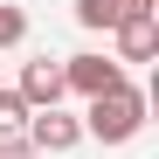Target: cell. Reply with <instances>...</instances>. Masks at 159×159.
<instances>
[{
    "mask_svg": "<svg viewBox=\"0 0 159 159\" xmlns=\"http://www.w3.org/2000/svg\"><path fill=\"white\" fill-rule=\"evenodd\" d=\"M76 125H83V139H97V145L139 139V131H145V90L125 83V90H111V97H90V111L76 118Z\"/></svg>",
    "mask_w": 159,
    "mask_h": 159,
    "instance_id": "1",
    "label": "cell"
},
{
    "mask_svg": "<svg viewBox=\"0 0 159 159\" xmlns=\"http://www.w3.org/2000/svg\"><path fill=\"white\" fill-rule=\"evenodd\" d=\"M62 83L83 97V104H90V97H111V90H125L131 76H125L111 56H69V62H62Z\"/></svg>",
    "mask_w": 159,
    "mask_h": 159,
    "instance_id": "2",
    "label": "cell"
},
{
    "mask_svg": "<svg viewBox=\"0 0 159 159\" xmlns=\"http://www.w3.org/2000/svg\"><path fill=\"white\" fill-rule=\"evenodd\" d=\"M14 97L28 104V111H62V97H69V83H62V62H21V83H14Z\"/></svg>",
    "mask_w": 159,
    "mask_h": 159,
    "instance_id": "3",
    "label": "cell"
},
{
    "mask_svg": "<svg viewBox=\"0 0 159 159\" xmlns=\"http://www.w3.org/2000/svg\"><path fill=\"white\" fill-rule=\"evenodd\" d=\"M28 152H76L83 145V125H76L69 111H28Z\"/></svg>",
    "mask_w": 159,
    "mask_h": 159,
    "instance_id": "4",
    "label": "cell"
},
{
    "mask_svg": "<svg viewBox=\"0 0 159 159\" xmlns=\"http://www.w3.org/2000/svg\"><path fill=\"white\" fill-rule=\"evenodd\" d=\"M111 35H118V56H111L118 69H125V62H152V56H159V14H125Z\"/></svg>",
    "mask_w": 159,
    "mask_h": 159,
    "instance_id": "5",
    "label": "cell"
},
{
    "mask_svg": "<svg viewBox=\"0 0 159 159\" xmlns=\"http://www.w3.org/2000/svg\"><path fill=\"white\" fill-rule=\"evenodd\" d=\"M125 21V7L118 0H76V28H90V35H111Z\"/></svg>",
    "mask_w": 159,
    "mask_h": 159,
    "instance_id": "6",
    "label": "cell"
},
{
    "mask_svg": "<svg viewBox=\"0 0 159 159\" xmlns=\"http://www.w3.org/2000/svg\"><path fill=\"white\" fill-rule=\"evenodd\" d=\"M21 131H28V104L14 90H0V139H21Z\"/></svg>",
    "mask_w": 159,
    "mask_h": 159,
    "instance_id": "7",
    "label": "cell"
},
{
    "mask_svg": "<svg viewBox=\"0 0 159 159\" xmlns=\"http://www.w3.org/2000/svg\"><path fill=\"white\" fill-rule=\"evenodd\" d=\"M21 42H28V14L0 0V48H21Z\"/></svg>",
    "mask_w": 159,
    "mask_h": 159,
    "instance_id": "8",
    "label": "cell"
},
{
    "mask_svg": "<svg viewBox=\"0 0 159 159\" xmlns=\"http://www.w3.org/2000/svg\"><path fill=\"white\" fill-rule=\"evenodd\" d=\"M0 159H28V139H0Z\"/></svg>",
    "mask_w": 159,
    "mask_h": 159,
    "instance_id": "9",
    "label": "cell"
},
{
    "mask_svg": "<svg viewBox=\"0 0 159 159\" xmlns=\"http://www.w3.org/2000/svg\"><path fill=\"white\" fill-rule=\"evenodd\" d=\"M118 7H125V14H152L159 0H118Z\"/></svg>",
    "mask_w": 159,
    "mask_h": 159,
    "instance_id": "10",
    "label": "cell"
}]
</instances>
